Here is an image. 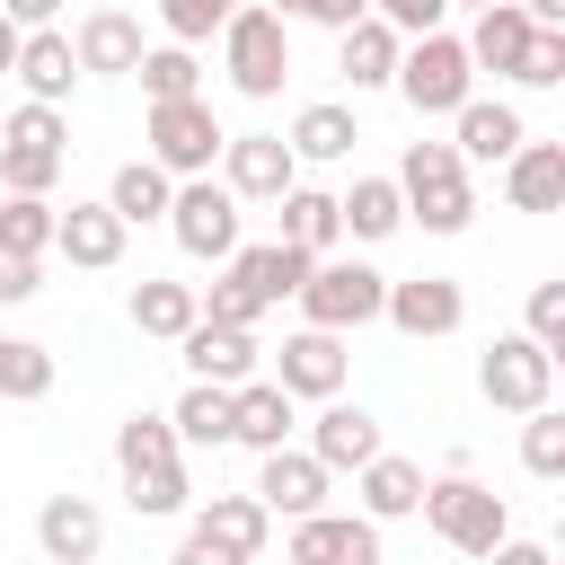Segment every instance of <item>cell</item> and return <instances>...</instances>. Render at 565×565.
I'll return each mask as SVG.
<instances>
[{"mask_svg":"<svg viewBox=\"0 0 565 565\" xmlns=\"http://www.w3.org/2000/svg\"><path fill=\"white\" fill-rule=\"evenodd\" d=\"M265 380H274L291 406H327V397H344V380H353V353H344V335H327V327H291V335L274 344Z\"/></svg>","mask_w":565,"mask_h":565,"instance_id":"11","label":"cell"},{"mask_svg":"<svg viewBox=\"0 0 565 565\" xmlns=\"http://www.w3.org/2000/svg\"><path fill=\"white\" fill-rule=\"evenodd\" d=\"M53 397V353L35 335H0V406H35Z\"/></svg>","mask_w":565,"mask_h":565,"instance_id":"38","label":"cell"},{"mask_svg":"<svg viewBox=\"0 0 565 565\" xmlns=\"http://www.w3.org/2000/svg\"><path fill=\"white\" fill-rule=\"evenodd\" d=\"M185 521H194L203 539H221V547H238L247 565H256V556H265V539H274V512H265L256 494H212V503H194Z\"/></svg>","mask_w":565,"mask_h":565,"instance_id":"31","label":"cell"},{"mask_svg":"<svg viewBox=\"0 0 565 565\" xmlns=\"http://www.w3.org/2000/svg\"><path fill=\"white\" fill-rule=\"evenodd\" d=\"M371 18L397 35V44H415V35H433V26H450V0H371Z\"/></svg>","mask_w":565,"mask_h":565,"instance_id":"43","label":"cell"},{"mask_svg":"<svg viewBox=\"0 0 565 565\" xmlns=\"http://www.w3.org/2000/svg\"><path fill=\"white\" fill-rule=\"evenodd\" d=\"M35 547H44V565H97L106 512H97L88 494H44V503H35Z\"/></svg>","mask_w":565,"mask_h":565,"instance_id":"19","label":"cell"},{"mask_svg":"<svg viewBox=\"0 0 565 565\" xmlns=\"http://www.w3.org/2000/svg\"><path fill=\"white\" fill-rule=\"evenodd\" d=\"M212 168H221V185H230L238 203H282V194L300 185V159L282 150V132H230Z\"/></svg>","mask_w":565,"mask_h":565,"instance_id":"13","label":"cell"},{"mask_svg":"<svg viewBox=\"0 0 565 565\" xmlns=\"http://www.w3.org/2000/svg\"><path fill=\"white\" fill-rule=\"evenodd\" d=\"M44 291V265H26V256H0V309H18V300H35Z\"/></svg>","mask_w":565,"mask_h":565,"instance_id":"44","label":"cell"},{"mask_svg":"<svg viewBox=\"0 0 565 565\" xmlns=\"http://www.w3.org/2000/svg\"><path fill=\"white\" fill-rule=\"evenodd\" d=\"M274 521H309V512H327V494H335V477L300 450V441H282V450H265L256 459V486H247Z\"/></svg>","mask_w":565,"mask_h":565,"instance_id":"15","label":"cell"},{"mask_svg":"<svg viewBox=\"0 0 565 565\" xmlns=\"http://www.w3.org/2000/svg\"><path fill=\"white\" fill-rule=\"evenodd\" d=\"M309 265H318V256H300V247H282V238H265V247H247V238H238V256H230L221 274H230V282H247L265 309H282V300H300Z\"/></svg>","mask_w":565,"mask_h":565,"instance_id":"27","label":"cell"},{"mask_svg":"<svg viewBox=\"0 0 565 565\" xmlns=\"http://www.w3.org/2000/svg\"><path fill=\"white\" fill-rule=\"evenodd\" d=\"M238 194L221 185V177H185L177 194H168V238L194 256V265H230L238 256Z\"/></svg>","mask_w":565,"mask_h":565,"instance_id":"10","label":"cell"},{"mask_svg":"<svg viewBox=\"0 0 565 565\" xmlns=\"http://www.w3.org/2000/svg\"><path fill=\"white\" fill-rule=\"evenodd\" d=\"M380 300H388V274H380V265H362V256H318L309 282H300V327L362 335V327H380Z\"/></svg>","mask_w":565,"mask_h":565,"instance_id":"4","label":"cell"},{"mask_svg":"<svg viewBox=\"0 0 565 565\" xmlns=\"http://www.w3.org/2000/svg\"><path fill=\"white\" fill-rule=\"evenodd\" d=\"M53 221H62L53 194H0V256L44 265V256H53Z\"/></svg>","mask_w":565,"mask_h":565,"instance_id":"37","label":"cell"},{"mask_svg":"<svg viewBox=\"0 0 565 565\" xmlns=\"http://www.w3.org/2000/svg\"><path fill=\"white\" fill-rule=\"evenodd\" d=\"M18 35H26V26H9V18H0V79L18 71Z\"/></svg>","mask_w":565,"mask_h":565,"instance_id":"50","label":"cell"},{"mask_svg":"<svg viewBox=\"0 0 565 565\" xmlns=\"http://www.w3.org/2000/svg\"><path fill=\"white\" fill-rule=\"evenodd\" d=\"M132 79H141V106H177V97H203V53L159 35V44H141Z\"/></svg>","mask_w":565,"mask_h":565,"instance_id":"32","label":"cell"},{"mask_svg":"<svg viewBox=\"0 0 565 565\" xmlns=\"http://www.w3.org/2000/svg\"><path fill=\"white\" fill-rule=\"evenodd\" d=\"M353 494H362V521H415V503H424V468L415 459H397V450H380L371 468H353Z\"/></svg>","mask_w":565,"mask_h":565,"instance_id":"28","label":"cell"},{"mask_svg":"<svg viewBox=\"0 0 565 565\" xmlns=\"http://www.w3.org/2000/svg\"><path fill=\"white\" fill-rule=\"evenodd\" d=\"M0 18H9V26H53L62 0H0Z\"/></svg>","mask_w":565,"mask_h":565,"instance_id":"48","label":"cell"},{"mask_svg":"<svg viewBox=\"0 0 565 565\" xmlns=\"http://www.w3.org/2000/svg\"><path fill=\"white\" fill-rule=\"evenodd\" d=\"M388 88H397V97H406V106H415L424 124H433V115L450 124V115H459V106L477 97V71H468V44H459L450 26H433V35H415V44L397 53V79H388Z\"/></svg>","mask_w":565,"mask_h":565,"instance_id":"5","label":"cell"},{"mask_svg":"<svg viewBox=\"0 0 565 565\" xmlns=\"http://www.w3.org/2000/svg\"><path fill=\"white\" fill-rule=\"evenodd\" d=\"M282 565H388L380 556V521L327 503V512H309V521L282 530Z\"/></svg>","mask_w":565,"mask_h":565,"instance_id":"12","label":"cell"},{"mask_svg":"<svg viewBox=\"0 0 565 565\" xmlns=\"http://www.w3.org/2000/svg\"><path fill=\"white\" fill-rule=\"evenodd\" d=\"M177 353H185V380H203V388H238V380L265 371L256 327H212V318H194V327L177 335Z\"/></svg>","mask_w":565,"mask_h":565,"instance_id":"16","label":"cell"},{"mask_svg":"<svg viewBox=\"0 0 565 565\" xmlns=\"http://www.w3.org/2000/svg\"><path fill=\"white\" fill-rule=\"evenodd\" d=\"M503 203L512 212H565V141H521L503 159Z\"/></svg>","mask_w":565,"mask_h":565,"instance_id":"26","label":"cell"},{"mask_svg":"<svg viewBox=\"0 0 565 565\" xmlns=\"http://www.w3.org/2000/svg\"><path fill=\"white\" fill-rule=\"evenodd\" d=\"M397 53H406V44H397L380 18H353V26L335 35V71H344L353 88H388V79H397Z\"/></svg>","mask_w":565,"mask_h":565,"instance_id":"34","label":"cell"},{"mask_svg":"<svg viewBox=\"0 0 565 565\" xmlns=\"http://www.w3.org/2000/svg\"><path fill=\"white\" fill-rule=\"evenodd\" d=\"M274 221H282L274 238L300 247V256H335V247H344V221H335V194H327V185H291V194L274 203Z\"/></svg>","mask_w":565,"mask_h":565,"instance_id":"30","label":"cell"},{"mask_svg":"<svg viewBox=\"0 0 565 565\" xmlns=\"http://www.w3.org/2000/svg\"><path fill=\"white\" fill-rule=\"evenodd\" d=\"M512 9H521L530 26H565V0H512Z\"/></svg>","mask_w":565,"mask_h":565,"instance_id":"49","label":"cell"},{"mask_svg":"<svg viewBox=\"0 0 565 565\" xmlns=\"http://www.w3.org/2000/svg\"><path fill=\"white\" fill-rule=\"evenodd\" d=\"M168 433H177V450H230V388L185 380L168 406Z\"/></svg>","mask_w":565,"mask_h":565,"instance_id":"36","label":"cell"},{"mask_svg":"<svg viewBox=\"0 0 565 565\" xmlns=\"http://www.w3.org/2000/svg\"><path fill=\"white\" fill-rule=\"evenodd\" d=\"M141 44H150V35H141V18H132V9H88V18L71 26L79 79H88V71H106V79H115V71H132V62H141Z\"/></svg>","mask_w":565,"mask_h":565,"instance_id":"23","label":"cell"},{"mask_svg":"<svg viewBox=\"0 0 565 565\" xmlns=\"http://www.w3.org/2000/svg\"><path fill=\"white\" fill-rule=\"evenodd\" d=\"M353 141H362V124H353V106H344V97L300 106V115H291V132H282V150H291L300 168H335V159H353Z\"/></svg>","mask_w":565,"mask_h":565,"instance_id":"25","label":"cell"},{"mask_svg":"<svg viewBox=\"0 0 565 565\" xmlns=\"http://www.w3.org/2000/svg\"><path fill=\"white\" fill-rule=\"evenodd\" d=\"M521 141H530V124H521L512 97H468V106L450 115V150H459V168H503Z\"/></svg>","mask_w":565,"mask_h":565,"instance_id":"18","label":"cell"},{"mask_svg":"<svg viewBox=\"0 0 565 565\" xmlns=\"http://www.w3.org/2000/svg\"><path fill=\"white\" fill-rule=\"evenodd\" d=\"M530 35H539V26H530L512 0H494V9H477V18H468V35H459V44H468V71H477V79H486V71H494V79H512V71H521V53H530Z\"/></svg>","mask_w":565,"mask_h":565,"instance_id":"24","label":"cell"},{"mask_svg":"<svg viewBox=\"0 0 565 565\" xmlns=\"http://www.w3.org/2000/svg\"><path fill=\"white\" fill-rule=\"evenodd\" d=\"M521 335L539 353H565V274L556 282H530V309H521Z\"/></svg>","mask_w":565,"mask_h":565,"instance_id":"41","label":"cell"},{"mask_svg":"<svg viewBox=\"0 0 565 565\" xmlns=\"http://www.w3.org/2000/svg\"><path fill=\"white\" fill-rule=\"evenodd\" d=\"M477 397H486L494 415H539V406H556V353H539L521 327L494 335V344L477 353Z\"/></svg>","mask_w":565,"mask_h":565,"instance_id":"9","label":"cell"},{"mask_svg":"<svg viewBox=\"0 0 565 565\" xmlns=\"http://www.w3.org/2000/svg\"><path fill=\"white\" fill-rule=\"evenodd\" d=\"M230 9H247V0H159V26H168V44H212L230 26Z\"/></svg>","mask_w":565,"mask_h":565,"instance_id":"40","label":"cell"},{"mask_svg":"<svg viewBox=\"0 0 565 565\" xmlns=\"http://www.w3.org/2000/svg\"><path fill=\"white\" fill-rule=\"evenodd\" d=\"M353 18H371V0H309V26H353Z\"/></svg>","mask_w":565,"mask_h":565,"instance_id":"47","label":"cell"},{"mask_svg":"<svg viewBox=\"0 0 565 565\" xmlns=\"http://www.w3.org/2000/svg\"><path fill=\"white\" fill-rule=\"evenodd\" d=\"M141 141H150L141 159H150L159 177H177V185H185V177H212V159H221V141H230V132H221L212 97H177V106H150V115H141Z\"/></svg>","mask_w":565,"mask_h":565,"instance_id":"8","label":"cell"},{"mask_svg":"<svg viewBox=\"0 0 565 565\" xmlns=\"http://www.w3.org/2000/svg\"><path fill=\"white\" fill-rule=\"evenodd\" d=\"M124 238H132V230H124L106 203H71V212L53 221V256H71L79 274H115V265H124Z\"/></svg>","mask_w":565,"mask_h":565,"instance_id":"22","label":"cell"},{"mask_svg":"<svg viewBox=\"0 0 565 565\" xmlns=\"http://www.w3.org/2000/svg\"><path fill=\"white\" fill-rule=\"evenodd\" d=\"M335 221H344V238H353V247H380V238H397V230H406L397 177H353V185L335 194Z\"/></svg>","mask_w":565,"mask_h":565,"instance_id":"29","label":"cell"},{"mask_svg":"<svg viewBox=\"0 0 565 565\" xmlns=\"http://www.w3.org/2000/svg\"><path fill=\"white\" fill-rule=\"evenodd\" d=\"M71 159V115L62 106H18L0 124V194H53Z\"/></svg>","mask_w":565,"mask_h":565,"instance_id":"7","label":"cell"},{"mask_svg":"<svg viewBox=\"0 0 565 565\" xmlns=\"http://www.w3.org/2000/svg\"><path fill=\"white\" fill-rule=\"evenodd\" d=\"M521 468H530V477H547V486L565 477V415H556V406L521 415Z\"/></svg>","mask_w":565,"mask_h":565,"instance_id":"39","label":"cell"},{"mask_svg":"<svg viewBox=\"0 0 565 565\" xmlns=\"http://www.w3.org/2000/svg\"><path fill=\"white\" fill-rule=\"evenodd\" d=\"M477 565H556V547H547V539H503V547L477 556Z\"/></svg>","mask_w":565,"mask_h":565,"instance_id":"46","label":"cell"},{"mask_svg":"<svg viewBox=\"0 0 565 565\" xmlns=\"http://www.w3.org/2000/svg\"><path fill=\"white\" fill-rule=\"evenodd\" d=\"M9 79L26 88V106H71V88H79V53H71V35H62V26H26Z\"/></svg>","mask_w":565,"mask_h":565,"instance_id":"20","label":"cell"},{"mask_svg":"<svg viewBox=\"0 0 565 565\" xmlns=\"http://www.w3.org/2000/svg\"><path fill=\"white\" fill-rule=\"evenodd\" d=\"M327 477H353V468H371L388 441H380V415L371 406H353V397H327L318 406V424H309V441H300Z\"/></svg>","mask_w":565,"mask_h":565,"instance_id":"17","label":"cell"},{"mask_svg":"<svg viewBox=\"0 0 565 565\" xmlns=\"http://www.w3.org/2000/svg\"><path fill=\"white\" fill-rule=\"evenodd\" d=\"M168 565H247V556H238V547H221V539H203V530L185 521V539H177V556H168Z\"/></svg>","mask_w":565,"mask_h":565,"instance_id":"45","label":"cell"},{"mask_svg":"<svg viewBox=\"0 0 565 565\" xmlns=\"http://www.w3.org/2000/svg\"><path fill=\"white\" fill-rule=\"evenodd\" d=\"M450 9H468V18H477V9H494V0H450Z\"/></svg>","mask_w":565,"mask_h":565,"instance_id":"52","label":"cell"},{"mask_svg":"<svg viewBox=\"0 0 565 565\" xmlns=\"http://www.w3.org/2000/svg\"><path fill=\"white\" fill-rule=\"evenodd\" d=\"M512 88H565V26H539V35H530Z\"/></svg>","mask_w":565,"mask_h":565,"instance_id":"42","label":"cell"},{"mask_svg":"<svg viewBox=\"0 0 565 565\" xmlns=\"http://www.w3.org/2000/svg\"><path fill=\"white\" fill-rule=\"evenodd\" d=\"M221 71H230V88L238 97H282V79H291V26L274 18V9H230V26H221Z\"/></svg>","mask_w":565,"mask_h":565,"instance_id":"6","label":"cell"},{"mask_svg":"<svg viewBox=\"0 0 565 565\" xmlns=\"http://www.w3.org/2000/svg\"><path fill=\"white\" fill-rule=\"evenodd\" d=\"M124 309H132V327H141V335H159V344H177V335L203 318V309H194V282H168V274H141Z\"/></svg>","mask_w":565,"mask_h":565,"instance_id":"35","label":"cell"},{"mask_svg":"<svg viewBox=\"0 0 565 565\" xmlns=\"http://www.w3.org/2000/svg\"><path fill=\"white\" fill-rule=\"evenodd\" d=\"M168 194H177V177H159L150 159H124V168L106 177V194H97V203H106L124 230H150V221H168Z\"/></svg>","mask_w":565,"mask_h":565,"instance_id":"33","label":"cell"},{"mask_svg":"<svg viewBox=\"0 0 565 565\" xmlns=\"http://www.w3.org/2000/svg\"><path fill=\"white\" fill-rule=\"evenodd\" d=\"M115 477H124V503H132L141 521L194 512V477H185V450H177L168 415H124V424H115Z\"/></svg>","mask_w":565,"mask_h":565,"instance_id":"1","label":"cell"},{"mask_svg":"<svg viewBox=\"0 0 565 565\" xmlns=\"http://www.w3.org/2000/svg\"><path fill=\"white\" fill-rule=\"evenodd\" d=\"M291 433H300V406H291L265 371L230 388V441H238V450H256V459H265V450H282Z\"/></svg>","mask_w":565,"mask_h":565,"instance_id":"21","label":"cell"},{"mask_svg":"<svg viewBox=\"0 0 565 565\" xmlns=\"http://www.w3.org/2000/svg\"><path fill=\"white\" fill-rule=\"evenodd\" d=\"M256 9H274L282 26H291V18H309V0H256Z\"/></svg>","mask_w":565,"mask_h":565,"instance_id":"51","label":"cell"},{"mask_svg":"<svg viewBox=\"0 0 565 565\" xmlns=\"http://www.w3.org/2000/svg\"><path fill=\"white\" fill-rule=\"evenodd\" d=\"M424 530L441 539V547H459V556H494L503 539H512V503L494 494V486H477L468 468H441V477H424Z\"/></svg>","mask_w":565,"mask_h":565,"instance_id":"3","label":"cell"},{"mask_svg":"<svg viewBox=\"0 0 565 565\" xmlns=\"http://www.w3.org/2000/svg\"><path fill=\"white\" fill-rule=\"evenodd\" d=\"M388 177H397V203H406V221H415V230L459 238V230L477 221V177L459 168V150H450V141H406V159H397Z\"/></svg>","mask_w":565,"mask_h":565,"instance_id":"2","label":"cell"},{"mask_svg":"<svg viewBox=\"0 0 565 565\" xmlns=\"http://www.w3.org/2000/svg\"><path fill=\"white\" fill-rule=\"evenodd\" d=\"M380 318H388L406 344H433V335H459V327H468V291H459L450 274H406V282H388Z\"/></svg>","mask_w":565,"mask_h":565,"instance_id":"14","label":"cell"}]
</instances>
